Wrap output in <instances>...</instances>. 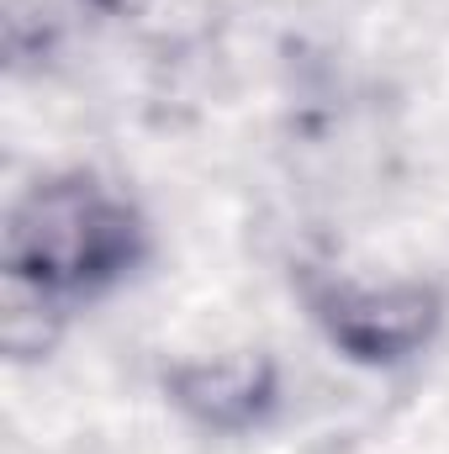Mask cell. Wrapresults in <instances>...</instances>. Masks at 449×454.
<instances>
[{
	"instance_id": "4",
	"label": "cell",
	"mask_w": 449,
	"mask_h": 454,
	"mask_svg": "<svg viewBox=\"0 0 449 454\" xmlns=\"http://www.w3.org/2000/svg\"><path fill=\"white\" fill-rule=\"evenodd\" d=\"M64 333V301L21 286V280H5V312H0V339L11 359H43Z\"/></svg>"
},
{
	"instance_id": "1",
	"label": "cell",
	"mask_w": 449,
	"mask_h": 454,
	"mask_svg": "<svg viewBox=\"0 0 449 454\" xmlns=\"http://www.w3.org/2000/svg\"><path fill=\"white\" fill-rule=\"evenodd\" d=\"M148 254V227L127 196L85 169L32 180L5 217V280L53 301L101 296Z\"/></svg>"
},
{
	"instance_id": "3",
	"label": "cell",
	"mask_w": 449,
	"mask_h": 454,
	"mask_svg": "<svg viewBox=\"0 0 449 454\" xmlns=\"http://www.w3.org/2000/svg\"><path fill=\"white\" fill-rule=\"evenodd\" d=\"M164 396L207 434H259L280 407V370L270 354L243 348L223 359H180L164 370Z\"/></svg>"
},
{
	"instance_id": "5",
	"label": "cell",
	"mask_w": 449,
	"mask_h": 454,
	"mask_svg": "<svg viewBox=\"0 0 449 454\" xmlns=\"http://www.w3.org/2000/svg\"><path fill=\"white\" fill-rule=\"evenodd\" d=\"M59 43V16L43 0H11L5 5V59L21 69L32 59H48Z\"/></svg>"
},
{
	"instance_id": "2",
	"label": "cell",
	"mask_w": 449,
	"mask_h": 454,
	"mask_svg": "<svg viewBox=\"0 0 449 454\" xmlns=\"http://www.w3.org/2000/svg\"><path fill=\"white\" fill-rule=\"evenodd\" d=\"M302 301L323 339L343 359L370 370H397L418 359L445 328V291L434 280H343L328 270H302Z\"/></svg>"
}]
</instances>
